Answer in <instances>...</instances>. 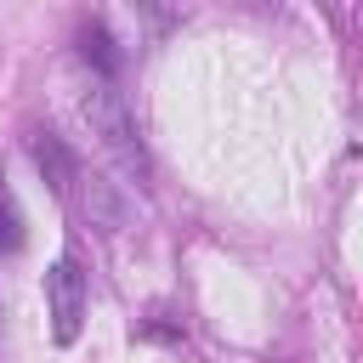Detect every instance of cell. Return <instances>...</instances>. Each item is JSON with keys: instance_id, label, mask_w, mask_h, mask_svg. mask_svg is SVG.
<instances>
[{"instance_id": "obj_1", "label": "cell", "mask_w": 363, "mask_h": 363, "mask_svg": "<svg viewBox=\"0 0 363 363\" xmlns=\"http://www.w3.org/2000/svg\"><path fill=\"white\" fill-rule=\"evenodd\" d=\"M79 113H85V125H91V136L130 170V176H142L147 164H142V142H136V125H130V113H125V96L108 85V79H96L91 91H85V102H79Z\"/></svg>"}, {"instance_id": "obj_5", "label": "cell", "mask_w": 363, "mask_h": 363, "mask_svg": "<svg viewBox=\"0 0 363 363\" xmlns=\"http://www.w3.org/2000/svg\"><path fill=\"white\" fill-rule=\"evenodd\" d=\"M79 51H85V62H96V74H102V79H113V74H119V51H113V40H108V28H102V23H85V28H79Z\"/></svg>"}, {"instance_id": "obj_6", "label": "cell", "mask_w": 363, "mask_h": 363, "mask_svg": "<svg viewBox=\"0 0 363 363\" xmlns=\"http://www.w3.org/2000/svg\"><path fill=\"white\" fill-rule=\"evenodd\" d=\"M23 210H17V193L6 187V176H0V255H17L23 250Z\"/></svg>"}, {"instance_id": "obj_3", "label": "cell", "mask_w": 363, "mask_h": 363, "mask_svg": "<svg viewBox=\"0 0 363 363\" xmlns=\"http://www.w3.org/2000/svg\"><path fill=\"white\" fill-rule=\"evenodd\" d=\"M79 204H85L91 227H102V233L125 227V199H119V193H113L102 176H85V193H79Z\"/></svg>"}, {"instance_id": "obj_2", "label": "cell", "mask_w": 363, "mask_h": 363, "mask_svg": "<svg viewBox=\"0 0 363 363\" xmlns=\"http://www.w3.org/2000/svg\"><path fill=\"white\" fill-rule=\"evenodd\" d=\"M45 318H51V340L74 346L79 323H85V272L74 255H57L45 267Z\"/></svg>"}, {"instance_id": "obj_4", "label": "cell", "mask_w": 363, "mask_h": 363, "mask_svg": "<svg viewBox=\"0 0 363 363\" xmlns=\"http://www.w3.org/2000/svg\"><path fill=\"white\" fill-rule=\"evenodd\" d=\"M28 153H34V164H40V176L57 187V193H68V182H74V159H68V147L51 136V130H40L34 142H28Z\"/></svg>"}]
</instances>
